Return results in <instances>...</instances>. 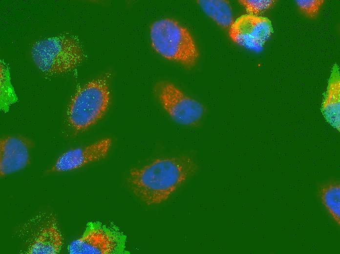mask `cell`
Listing matches in <instances>:
<instances>
[{"label":"cell","mask_w":340,"mask_h":254,"mask_svg":"<svg viewBox=\"0 0 340 254\" xmlns=\"http://www.w3.org/2000/svg\"><path fill=\"white\" fill-rule=\"evenodd\" d=\"M197 169L188 156L159 158L131 169L127 182L140 200L148 206L156 205L167 200Z\"/></svg>","instance_id":"cell-1"},{"label":"cell","mask_w":340,"mask_h":254,"mask_svg":"<svg viewBox=\"0 0 340 254\" xmlns=\"http://www.w3.org/2000/svg\"><path fill=\"white\" fill-rule=\"evenodd\" d=\"M110 77L106 73L82 86L73 95L66 111L67 123L73 130H85L105 115L110 101Z\"/></svg>","instance_id":"cell-2"},{"label":"cell","mask_w":340,"mask_h":254,"mask_svg":"<svg viewBox=\"0 0 340 254\" xmlns=\"http://www.w3.org/2000/svg\"><path fill=\"white\" fill-rule=\"evenodd\" d=\"M151 45L164 59L187 68L194 66L199 57L195 41L188 29L169 18L154 21L149 28Z\"/></svg>","instance_id":"cell-3"},{"label":"cell","mask_w":340,"mask_h":254,"mask_svg":"<svg viewBox=\"0 0 340 254\" xmlns=\"http://www.w3.org/2000/svg\"><path fill=\"white\" fill-rule=\"evenodd\" d=\"M31 54L38 69L48 75L70 72L82 63L85 57L79 40L66 35L37 41L31 48Z\"/></svg>","instance_id":"cell-4"},{"label":"cell","mask_w":340,"mask_h":254,"mask_svg":"<svg viewBox=\"0 0 340 254\" xmlns=\"http://www.w3.org/2000/svg\"><path fill=\"white\" fill-rule=\"evenodd\" d=\"M126 243V236L116 227L90 222L67 249L70 254H124L128 253Z\"/></svg>","instance_id":"cell-5"},{"label":"cell","mask_w":340,"mask_h":254,"mask_svg":"<svg viewBox=\"0 0 340 254\" xmlns=\"http://www.w3.org/2000/svg\"><path fill=\"white\" fill-rule=\"evenodd\" d=\"M153 91L163 108L174 122L187 127L200 123L205 112L201 103L167 81L157 83Z\"/></svg>","instance_id":"cell-6"},{"label":"cell","mask_w":340,"mask_h":254,"mask_svg":"<svg viewBox=\"0 0 340 254\" xmlns=\"http://www.w3.org/2000/svg\"><path fill=\"white\" fill-rule=\"evenodd\" d=\"M273 33L270 19L248 14L237 18L229 29V37L234 42L250 48L262 47Z\"/></svg>","instance_id":"cell-7"},{"label":"cell","mask_w":340,"mask_h":254,"mask_svg":"<svg viewBox=\"0 0 340 254\" xmlns=\"http://www.w3.org/2000/svg\"><path fill=\"white\" fill-rule=\"evenodd\" d=\"M111 146L112 140L106 137L84 147L68 150L58 157L51 171H71L100 161L106 157Z\"/></svg>","instance_id":"cell-8"},{"label":"cell","mask_w":340,"mask_h":254,"mask_svg":"<svg viewBox=\"0 0 340 254\" xmlns=\"http://www.w3.org/2000/svg\"><path fill=\"white\" fill-rule=\"evenodd\" d=\"M33 142L22 136L9 135L0 142V173L1 177L19 171L30 163V151Z\"/></svg>","instance_id":"cell-9"},{"label":"cell","mask_w":340,"mask_h":254,"mask_svg":"<svg viewBox=\"0 0 340 254\" xmlns=\"http://www.w3.org/2000/svg\"><path fill=\"white\" fill-rule=\"evenodd\" d=\"M64 238L53 218L44 223L31 239L25 253L28 254H58L61 251Z\"/></svg>","instance_id":"cell-10"},{"label":"cell","mask_w":340,"mask_h":254,"mask_svg":"<svg viewBox=\"0 0 340 254\" xmlns=\"http://www.w3.org/2000/svg\"><path fill=\"white\" fill-rule=\"evenodd\" d=\"M321 113L333 127L340 131V75L339 66L335 64L328 81L321 106Z\"/></svg>","instance_id":"cell-11"},{"label":"cell","mask_w":340,"mask_h":254,"mask_svg":"<svg viewBox=\"0 0 340 254\" xmlns=\"http://www.w3.org/2000/svg\"><path fill=\"white\" fill-rule=\"evenodd\" d=\"M197 3L205 14L219 26L229 29L234 22L230 3L225 0H199Z\"/></svg>","instance_id":"cell-12"},{"label":"cell","mask_w":340,"mask_h":254,"mask_svg":"<svg viewBox=\"0 0 340 254\" xmlns=\"http://www.w3.org/2000/svg\"><path fill=\"white\" fill-rule=\"evenodd\" d=\"M318 194L333 219L340 225V184L335 179L320 183L318 186Z\"/></svg>","instance_id":"cell-13"},{"label":"cell","mask_w":340,"mask_h":254,"mask_svg":"<svg viewBox=\"0 0 340 254\" xmlns=\"http://www.w3.org/2000/svg\"><path fill=\"white\" fill-rule=\"evenodd\" d=\"M275 0H239L238 3L246 10L248 14L258 16L273 7Z\"/></svg>","instance_id":"cell-14"},{"label":"cell","mask_w":340,"mask_h":254,"mask_svg":"<svg viewBox=\"0 0 340 254\" xmlns=\"http://www.w3.org/2000/svg\"><path fill=\"white\" fill-rule=\"evenodd\" d=\"M299 11L306 17L313 19L317 17L324 0H296Z\"/></svg>","instance_id":"cell-15"}]
</instances>
